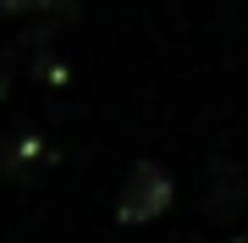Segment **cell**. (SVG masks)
<instances>
[{
  "mask_svg": "<svg viewBox=\"0 0 248 243\" xmlns=\"http://www.w3.org/2000/svg\"><path fill=\"white\" fill-rule=\"evenodd\" d=\"M237 243H248V232H243V238H237Z\"/></svg>",
  "mask_w": 248,
  "mask_h": 243,
  "instance_id": "3957f363",
  "label": "cell"
},
{
  "mask_svg": "<svg viewBox=\"0 0 248 243\" xmlns=\"http://www.w3.org/2000/svg\"><path fill=\"white\" fill-rule=\"evenodd\" d=\"M50 6H72V0H0V11H50Z\"/></svg>",
  "mask_w": 248,
  "mask_h": 243,
  "instance_id": "7a4b0ae2",
  "label": "cell"
},
{
  "mask_svg": "<svg viewBox=\"0 0 248 243\" xmlns=\"http://www.w3.org/2000/svg\"><path fill=\"white\" fill-rule=\"evenodd\" d=\"M166 205H171V177L155 161L133 166V177H127V188H122V221H155Z\"/></svg>",
  "mask_w": 248,
  "mask_h": 243,
  "instance_id": "6da1fadb",
  "label": "cell"
}]
</instances>
